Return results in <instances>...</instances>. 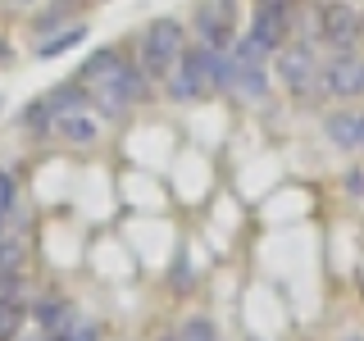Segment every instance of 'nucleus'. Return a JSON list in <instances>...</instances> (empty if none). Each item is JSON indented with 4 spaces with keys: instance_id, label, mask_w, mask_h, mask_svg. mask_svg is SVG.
I'll list each match as a JSON object with an SVG mask.
<instances>
[{
    "instance_id": "obj_1",
    "label": "nucleus",
    "mask_w": 364,
    "mask_h": 341,
    "mask_svg": "<svg viewBox=\"0 0 364 341\" xmlns=\"http://www.w3.org/2000/svg\"><path fill=\"white\" fill-rule=\"evenodd\" d=\"M77 82L87 87V96L96 100V109L105 114V119H123L132 105H141V100L151 96L146 73L136 64H123V55L114 50V45L91 55L82 64V73H77Z\"/></svg>"
},
{
    "instance_id": "obj_2",
    "label": "nucleus",
    "mask_w": 364,
    "mask_h": 341,
    "mask_svg": "<svg viewBox=\"0 0 364 341\" xmlns=\"http://www.w3.org/2000/svg\"><path fill=\"white\" fill-rule=\"evenodd\" d=\"M278 82L291 91L296 100H318V96H328L323 91V64L314 60V45L310 41H287V45H278Z\"/></svg>"
},
{
    "instance_id": "obj_3",
    "label": "nucleus",
    "mask_w": 364,
    "mask_h": 341,
    "mask_svg": "<svg viewBox=\"0 0 364 341\" xmlns=\"http://www.w3.org/2000/svg\"><path fill=\"white\" fill-rule=\"evenodd\" d=\"M187 50V32H182L178 18H155L151 28L141 32V45H136V68L146 77H164L168 68L182 60Z\"/></svg>"
},
{
    "instance_id": "obj_4",
    "label": "nucleus",
    "mask_w": 364,
    "mask_h": 341,
    "mask_svg": "<svg viewBox=\"0 0 364 341\" xmlns=\"http://www.w3.org/2000/svg\"><path fill=\"white\" fill-rule=\"evenodd\" d=\"M291 14H296V0H255V5H250L246 37L255 41L259 50L278 55V45H287V37H291Z\"/></svg>"
},
{
    "instance_id": "obj_5",
    "label": "nucleus",
    "mask_w": 364,
    "mask_h": 341,
    "mask_svg": "<svg viewBox=\"0 0 364 341\" xmlns=\"http://www.w3.org/2000/svg\"><path fill=\"white\" fill-rule=\"evenodd\" d=\"M323 91L337 100L364 96V60L355 50H333V60L323 64Z\"/></svg>"
},
{
    "instance_id": "obj_6",
    "label": "nucleus",
    "mask_w": 364,
    "mask_h": 341,
    "mask_svg": "<svg viewBox=\"0 0 364 341\" xmlns=\"http://www.w3.org/2000/svg\"><path fill=\"white\" fill-rule=\"evenodd\" d=\"M360 9H350L346 0H333V5H323V23H318V41L328 45V50H355L360 41Z\"/></svg>"
},
{
    "instance_id": "obj_7",
    "label": "nucleus",
    "mask_w": 364,
    "mask_h": 341,
    "mask_svg": "<svg viewBox=\"0 0 364 341\" xmlns=\"http://www.w3.org/2000/svg\"><path fill=\"white\" fill-rule=\"evenodd\" d=\"M196 37L205 45H232V0H200L196 5Z\"/></svg>"
},
{
    "instance_id": "obj_8",
    "label": "nucleus",
    "mask_w": 364,
    "mask_h": 341,
    "mask_svg": "<svg viewBox=\"0 0 364 341\" xmlns=\"http://www.w3.org/2000/svg\"><path fill=\"white\" fill-rule=\"evenodd\" d=\"M228 55H232V50H228ZM228 96L264 100V96H269V73H264V64H255V60H237V55H232V82H228Z\"/></svg>"
},
{
    "instance_id": "obj_9",
    "label": "nucleus",
    "mask_w": 364,
    "mask_h": 341,
    "mask_svg": "<svg viewBox=\"0 0 364 341\" xmlns=\"http://www.w3.org/2000/svg\"><path fill=\"white\" fill-rule=\"evenodd\" d=\"M164 91H168V100H178V105L205 100V87H200L196 68H191V60H187V50H182V60H178V64L164 73Z\"/></svg>"
},
{
    "instance_id": "obj_10",
    "label": "nucleus",
    "mask_w": 364,
    "mask_h": 341,
    "mask_svg": "<svg viewBox=\"0 0 364 341\" xmlns=\"http://www.w3.org/2000/svg\"><path fill=\"white\" fill-rule=\"evenodd\" d=\"M50 132H60L64 141H73V146H91V141L100 136V123L91 119L87 109H68V114H60V119H55Z\"/></svg>"
},
{
    "instance_id": "obj_11",
    "label": "nucleus",
    "mask_w": 364,
    "mask_h": 341,
    "mask_svg": "<svg viewBox=\"0 0 364 341\" xmlns=\"http://www.w3.org/2000/svg\"><path fill=\"white\" fill-rule=\"evenodd\" d=\"M323 132L333 136L337 151H360V114H355V109H337V114H328Z\"/></svg>"
},
{
    "instance_id": "obj_12",
    "label": "nucleus",
    "mask_w": 364,
    "mask_h": 341,
    "mask_svg": "<svg viewBox=\"0 0 364 341\" xmlns=\"http://www.w3.org/2000/svg\"><path fill=\"white\" fill-rule=\"evenodd\" d=\"M23 323H28V310H23V301H0V341H18Z\"/></svg>"
},
{
    "instance_id": "obj_13",
    "label": "nucleus",
    "mask_w": 364,
    "mask_h": 341,
    "mask_svg": "<svg viewBox=\"0 0 364 341\" xmlns=\"http://www.w3.org/2000/svg\"><path fill=\"white\" fill-rule=\"evenodd\" d=\"M37 323L55 337V332H64V328L73 323V314H68V305H60V301H41L37 305Z\"/></svg>"
},
{
    "instance_id": "obj_14",
    "label": "nucleus",
    "mask_w": 364,
    "mask_h": 341,
    "mask_svg": "<svg viewBox=\"0 0 364 341\" xmlns=\"http://www.w3.org/2000/svg\"><path fill=\"white\" fill-rule=\"evenodd\" d=\"M23 255H28L23 237H5V232H0V273H14V269H23Z\"/></svg>"
},
{
    "instance_id": "obj_15",
    "label": "nucleus",
    "mask_w": 364,
    "mask_h": 341,
    "mask_svg": "<svg viewBox=\"0 0 364 341\" xmlns=\"http://www.w3.org/2000/svg\"><path fill=\"white\" fill-rule=\"evenodd\" d=\"M87 37V28H68L60 32V37H50V41H41V60H50V55H64V50H73L77 41Z\"/></svg>"
},
{
    "instance_id": "obj_16",
    "label": "nucleus",
    "mask_w": 364,
    "mask_h": 341,
    "mask_svg": "<svg viewBox=\"0 0 364 341\" xmlns=\"http://www.w3.org/2000/svg\"><path fill=\"white\" fill-rule=\"evenodd\" d=\"M50 341H100V328L87 323V318H73V323H68L64 332H55Z\"/></svg>"
},
{
    "instance_id": "obj_17",
    "label": "nucleus",
    "mask_w": 364,
    "mask_h": 341,
    "mask_svg": "<svg viewBox=\"0 0 364 341\" xmlns=\"http://www.w3.org/2000/svg\"><path fill=\"white\" fill-rule=\"evenodd\" d=\"M164 341H214V328L205 323V318H191V323H182L173 337H164Z\"/></svg>"
},
{
    "instance_id": "obj_18",
    "label": "nucleus",
    "mask_w": 364,
    "mask_h": 341,
    "mask_svg": "<svg viewBox=\"0 0 364 341\" xmlns=\"http://www.w3.org/2000/svg\"><path fill=\"white\" fill-rule=\"evenodd\" d=\"M14 205H18V182L5 173V168H0V210L5 214H14Z\"/></svg>"
},
{
    "instance_id": "obj_19",
    "label": "nucleus",
    "mask_w": 364,
    "mask_h": 341,
    "mask_svg": "<svg viewBox=\"0 0 364 341\" xmlns=\"http://www.w3.org/2000/svg\"><path fill=\"white\" fill-rule=\"evenodd\" d=\"M0 301H23V273H0Z\"/></svg>"
},
{
    "instance_id": "obj_20",
    "label": "nucleus",
    "mask_w": 364,
    "mask_h": 341,
    "mask_svg": "<svg viewBox=\"0 0 364 341\" xmlns=\"http://www.w3.org/2000/svg\"><path fill=\"white\" fill-rule=\"evenodd\" d=\"M360 151H364V109H360Z\"/></svg>"
},
{
    "instance_id": "obj_21",
    "label": "nucleus",
    "mask_w": 364,
    "mask_h": 341,
    "mask_svg": "<svg viewBox=\"0 0 364 341\" xmlns=\"http://www.w3.org/2000/svg\"><path fill=\"white\" fill-rule=\"evenodd\" d=\"M5 219H9V214H5V210H0V232H5Z\"/></svg>"
},
{
    "instance_id": "obj_22",
    "label": "nucleus",
    "mask_w": 364,
    "mask_h": 341,
    "mask_svg": "<svg viewBox=\"0 0 364 341\" xmlns=\"http://www.w3.org/2000/svg\"><path fill=\"white\" fill-rule=\"evenodd\" d=\"M0 55H5V45H0Z\"/></svg>"
}]
</instances>
